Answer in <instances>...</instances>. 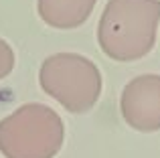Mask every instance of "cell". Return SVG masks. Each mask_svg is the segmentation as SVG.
Masks as SVG:
<instances>
[{"label": "cell", "mask_w": 160, "mask_h": 158, "mask_svg": "<svg viewBox=\"0 0 160 158\" xmlns=\"http://www.w3.org/2000/svg\"><path fill=\"white\" fill-rule=\"evenodd\" d=\"M41 89L71 114L93 110L102 95V73L98 65L77 53H55L39 69Z\"/></svg>", "instance_id": "3957f363"}, {"label": "cell", "mask_w": 160, "mask_h": 158, "mask_svg": "<svg viewBox=\"0 0 160 158\" xmlns=\"http://www.w3.org/2000/svg\"><path fill=\"white\" fill-rule=\"evenodd\" d=\"M14 61H16V57H14L12 47L4 39H0V81L12 73V69H14Z\"/></svg>", "instance_id": "8992f818"}, {"label": "cell", "mask_w": 160, "mask_h": 158, "mask_svg": "<svg viewBox=\"0 0 160 158\" xmlns=\"http://www.w3.org/2000/svg\"><path fill=\"white\" fill-rule=\"evenodd\" d=\"M124 122L136 132L160 130V75L146 73L126 83L120 97Z\"/></svg>", "instance_id": "277c9868"}, {"label": "cell", "mask_w": 160, "mask_h": 158, "mask_svg": "<svg viewBox=\"0 0 160 158\" xmlns=\"http://www.w3.org/2000/svg\"><path fill=\"white\" fill-rule=\"evenodd\" d=\"M65 142V124L45 103H24L0 120L4 158H55Z\"/></svg>", "instance_id": "7a4b0ae2"}, {"label": "cell", "mask_w": 160, "mask_h": 158, "mask_svg": "<svg viewBox=\"0 0 160 158\" xmlns=\"http://www.w3.org/2000/svg\"><path fill=\"white\" fill-rule=\"evenodd\" d=\"M98 0H37L41 20L53 28H77L89 18Z\"/></svg>", "instance_id": "5b68a950"}, {"label": "cell", "mask_w": 160, "mask_h": 158, "mask_svg": "<svg viewBox=\"0 0 160 158\" xmlns=\"http://www.w3.org/2000/svg\"><path fill=\"white\" fill-rule=\"evenodd\" d=\"M158 24L160 0H108L98 24V43L113 61H138L152 51Z\"/></svg>", "instance_id": "6da1fadb"}]
</instances>
